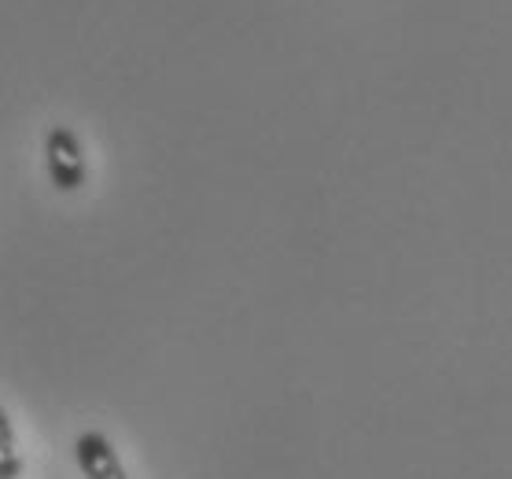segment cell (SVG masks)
Masks as SVG:
<instances>
[{
  "mask_svg": "<svg viewBox=\"0 0 512 479\" xmlns=\"http://www.w3.org/2000/svg\"><path fill=\"white\" fill-rule=\"evenodd\" d=\"M19 472H23V457L15 446V428L0 406V479H19Z\"/></svg>",
  "mask_w": 512,
  "mask_h": 479,
  "instance_id": "3",
  "label": "cell"
},
{
  "mask_svg": "<svg viewBox=\"0 0 512 479\" xmlns=\"http://www.w3.org/2000/svg\"><path fill=\"white\" fill-rule=\"evenodd\" d=\"M45 163L48 177L59 192H78L85 185V155L82 144L74 137V129L52 126L45 137Z\"/></svg>",
  "mask_w": 512,
  "mask_h": 479,
  "instance_id": "1",
  "label": "cell"
},
{
  "mask_svg": "<svg viewBox=\"0 0 512 479\" xmlns=\"http://www.w3.org/2000/svg\"><path fill=\"white\" fill-rule=\"evenodd\" d=\"M74 457L85 479H126V468L118 461V450L100 432H82L74 443Z\"/></svg>",
  "mask_w": 512,
  "mask_h": 479,
  "instance_id": "2",
  "label": "cell"
}]
</instances>
